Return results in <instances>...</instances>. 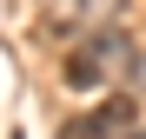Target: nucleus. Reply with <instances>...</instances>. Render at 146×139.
<instances>
[{
	"label": "nucleus",
	"mask_w": 146,
	"mask_h": 139,
	"mask_svg": "<svg viewBox=\"0 0 146 139\" xmlns=\"http://www.w3.org/2000/svg\"><path fill=\"white\" fill-rule=\"evenodd\" d=\"M133 66H139V46L119 33V27H100V33H86L66 53V86L73 93H93V86H106L119 73H133Z\"/></svg>",
	"instance_id": "f257e3e1"
},
{
	"label": "nucleus",
	"mask_w": 146,
	"mask_h": 139,
	"mask_svg": "<svg viewBox=\"0 0 146 139\" xmlns=\"http://www.w3.org/2000/svg\"><path fill=\"white\" fill-rule=\"evenodd\" d=\"M113 13H119V0H40V27L46 33H100V27H113Z\"/></svg>",
	"instance_id": "f03ea898"
},
{
	"label": "nucleus",
	"mask_w": 146,
	"mask_h": 139,
	"mask_svg": "<svg viewBox=\"0 0 146 139\" xmlns=\"http://www.w3.org/2000/svg\"><path fill=\"white\" fill-rule=\"evenodd\" d=\"M133 99H106V106H93V113H80V119H66V132L60 139H133Z\"/></svg>",
	"instance_id": "7ed1b4c3"
}]
</instances>
